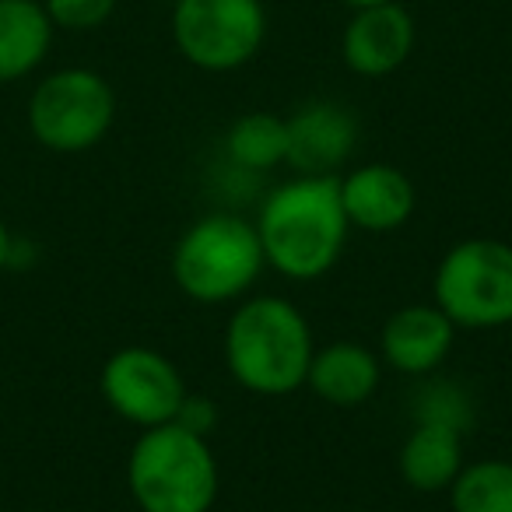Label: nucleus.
<instances>
[{"instance_id": "obj_15", "label": "nucleus", "mask_w": 512, "mask_h": 512, "mask_svg": "<svg viewBox=\"0 0 512 512\" xmlns=\"http://www.w3.org/2000/svg\"><path fill=\"white\" fill-rule=\"evenodd\" d=\"M53 22L39 0H0V81H18L46 60Z\"/></svg>"}, {"instance_id": "obj_19", "label": "nucleus", "mask_w": 512, "mask_h": 512, "mask_svg": "<svg viewBox=\"0 0 512 512\" xmlns=\"http://www.w3.org/2000/svg\"><path fill=\"white\" fill-rule=\"evenodd\" d=\"M46 15L53 25L67 32H88L109 22L116 11V0H46Z\"/></svg>"}, {"instance_id": "obj_5", "label": "nucleus", "mask_w": 512, "mask_h": 512, "mask_svg": "<svg viewBox=\"0 0 512 512\" xmlns=\"http://www.w3.org/2000/svg\"><path fill=\"white\" fill-rule=\"evenodd\" d=\"M432 292L456 330L512 327V246L488 235L456 242L435 267Z\"/></svg>"}, {"instance_id": "obj_7", "label": "nucleus", "mask_w": 512, "mask_h": 512, "mask_svg": "<svg viewBox=\"0 0 512 512\" xmlns=\"http://www.w3.org/2000/svg\"><path fill=\"white\" fill-rule=\"evenodd\" d=\"M176 50L207 74L246 67L267 39L260 0H176L172 11Z\"/></svg>"}, {"instance_id": "obj_18", "label": "nucleus", "mask_w": 512, "mask_h": 512, "mask_svg": "<svg viewBox=\"0 0 512 512\" xmlns=\"http://www.w3.org/2000/svg\"><path fill=\"white\" fill-rule=\"evenodd\" d=\"M414 421H435V425H449L456 432H467L474 425V400L467 390L453 383H428L414 397Z\"/></svg>"}, {"instance_id": "obj_22", "label": "nucleus", "mask_w": 512, "mask_h": 512, "mask_svg": "<svg viewBox=\"0 0 512 512\" xmlns=\"http://www.w3.org/2000/svg\"><path fill=\"white\" fill-rule=\"evenodd\" d=\"M344 4H348V8H372V4H390V0H344Z\"/></svg>"}, {"instance_id": "obj_4", "label": "nucleus", "mask_w": 512, "mask_h": 512, "mask_svg": "<svg viewBox=\"0 0 512 512\" xmlns=\"http://www.w3.org/2000/svg\"><path fill=\"white\" fill-rule=\"evenodd\" d=\"M264 246L256 225L235 214H207L179 235L172 249V281L200 306H225L264 274Z\"/></svg>"}, {"instance_id": "obj_6", "label": "nucleus", "mask_w": 512, "mask_h": 512, "mask_svg": "<svg viewBox=\"0 0 512 512\" xmlns=\"http://www.w3.org/2000/svg\"><path fill=\"white\" fill-rule=\"evenodd\" d=\"M116 95L109 81L85 67H67L43 81L29 99V127L43 148L60 155L88 151L109 134Z\"/></svg>"}, {"instance_id": "obj_20", "label": "nucleus", "mask_w": 512, "mask_h": 512, "mask_svg": "<svg viewBox=\"0 0 512 512\" xmlns=\"http://www.w3.org/2000/svg\"><path fill=\"white\" fill-rule=\"evenodd\" d=\"M176 425L190 428V432H197V435H204V439H207V435L214 432V425H218V407H214L211 397L186 393L183 407H179V414H176Z\"/></svg>"}, {"instance_id": "obj_2", "label": "nucleus", "mask_w": 512, "mask_h": 512, "mask_svg": "<svg viewBox=\"0 0 512 512\" xmlns=\"http://www.w3.org/2000/svg\"><path fill=\"white\" fill-rule=\"evenodd\" d=\"M313 330L299 306L278 295H256L232 313L221 341L225 369L246 393L288 397L306 386Z\"/></svg>"}, {"instance_id": "obj_13", "label": "nucleus", "mask_w": 512, "mask_h": 512, "mask_svg": "<svg viewBox=\"0 0 512 512\" xmlns=\"http://www.w3.org/2000/svg\"><path fill=\"white\" fill-rule=\"evenodd\" d=\"M383 379V362L358 341H330L313 351L306 386L330 407H362Z\"/></svg>"}, {"instance_id": "obj_9", "label": "nucleus", "mask_w": 512, "mask_h": 512, "mask_svg": "<svg viewBox=\"0 0 512 512\" xmlns=\"http://www.w3.org/2000/svg\"><path fill=\"white\" fill-rule=\"evenodd\" d=\"M337 197H341V211L351 228L383 235L397 232L407 225L418 204L414 183L397 169V165L372 162L358 165L348 176H337Z\"/></svg>"}, {"instance_id": "obj_21", "label": "nucleus", "mask_w": 512, "mask_h": 512, "mask_svg": "<svg viewBox=\"0 0 512 512\" xmlns=\"http://www.w3.org/2000/svg\"><path fill=\"white\" fill-rule=\"evenodd\" d=\"M8 260H11V235L4 228V221H0V267L8 264Z\"/></svg>"}, {"instance_id": "obj_12", "label": "nucleus", "mask_w": 512, "mask_h": 512, "mask_svg": "<svg viewBox=\"0 0 512 512\" xmlns=\"http://www.w3.org/2000/svg\"><path fill=\"white\" fill-rule=\"evenodd\" d=\"M358 141V120L337 102H309L288 116V162L299 176H334Z\"/></svg>"}, {"instance_id": "obj_17", "label": "nucleus", "mask_w": 512, "mask_h": 512, "mask_svg": "<svg viewBox=\"0 0 512 512\" xmlns=\"http://www.w3.org/2000/svg\"><path fill=\"white\" fill-rule=\"evenodd\" d=\"M446 495L453 512H512V460L463 463Z\"/></svg>"}, {"instance_id": "obj_16", "label": "nucleus", "mask_w": 512, "mask_h": 512, "mask_svg": "<svg viewBox=\"0 0 512 512\" xmlns=\"http://www.w3.org/2000/svg\"><path fill=\"white\" fill-rule=\"evenodd\" d=\"M225 155L246 172H271L288 162V120L274 113H246L228 127Z\"/></svg>"}, {"instance_id": "obj_11", "label": "nucleus", "mask_w": 512, "mask_h": 512, "mask_svg": "<svg viewBox=\"0 0 512 512\" xmlns=\"http://www.w3.org/2000/svg\"><path fill=\"white\" fill-rule=\"evenodd\" d=\"M456 341V327L435 302L404 306L383 323L379 355L390 369L404 376H432L449 358Z\"/></svg>"}, {"instance_id": "obj_10", "label": "nucleus", "mask_w": 512, "mask_h": 512, "mask_svg": "<svg viewBox=\"0 0 512 512\" xmlns=\"http://www.w3.org/2000/svg\"><path fill=\"white\" fill-rule=\"evenodd\" d=\"M411 50L414 18L400 8L397 0L358 8L341 39L344 64L358 78H386V74L400 71L407 64V57H411Z\"/></svg>"}, {"instance_id": "obj_1", "label": "nucleus", "mask_w": 512, "mask_h": 512, "mask_svg": "<svg viewBox=\"0 0 512 512\" xmlns=\"http://www.w3.org/2000/svg\"><path fill=\"white\" fill-rule=\"evenodd\" d=\"M253 225L267 267L288 281H316L334 271L351 232L337 176H299L271 190Z\"/></svg>"}, {"instance_id": "obj_8", "label": "nucleus", "mask_w": 512, "mask_h": 512, "mask_svg": "<svg viewBox=\"0 0 512 512\" xmlns=\"http://www.w3.org/2000/svg\"><path fill=\"white\" fill-rule=\"evenodd\" d=\"M102 397L123 421L137 428H155L176 421L186 400V379L172 358L155 348H120L102 365Z\"/></svg>"}, {"instance_id": "obj_3", "label": "nucleus", "mask_w": 512, "mask_h": 512, "mask_svg": "<svg viewBox=\"0 0 512 512\" xmlns=\"http://www.w3.org/2000/svg\"><path fill=\"white\" fill-rule=\"evenodd\" d=\"M218 481L211 442L176 421L144 428L130 449L127 488L141 512H211Z\"/></svg>"}, {"instance_id": "obj_14", "label": "nucleus", "mask_w": 512, "mask_h": 512, "mask_svg": "<svg viewBox=\"0 0 512 512\" xmlns=\"http://www.w3.org/2000/svg\"><path fill=\"white\" fill-rule=\"evenodd\" d=\"M463 463H467L463 460V432L435 425V421H414L397 456L400 477L407 481V488L421 491V495L449 491Z\"/></svg>"}]
</instances>
